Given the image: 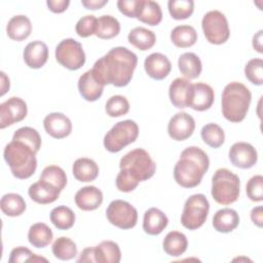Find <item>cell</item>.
<instances>
[{
    "mask_svg": "<svg viewBox=\"0 0 263 263\" xmlns=\"http://www.w3.org/2000/svg\"><path fill=\"white\" fill-rule=\"evenodd\" d=\"M137 64L136 53L126 47L117 46L100 58L93 64L92 71L105 85L123 87L130 82Z\"/></svg>",
    "mask_w": 263,
    "mask_h": 263,
    "instance_id": "1",
    "label": "cell"
},
{
    "mask_svg": "<svg viewBox=\"0 0 263 263\" xmlns=\"http://www.w3.org/2000/svg\"><path fill=\"white\" fill-rule=\"evenodd\" d=\"M209 166L210 159L206 153L198 147L190 146L182 151L174 167V178L180 186L193 188L200 184Z\"/></svg>",
    "mask_w": 263,
    "mask_h": 263,
    "instance_id": "2",
    "label": "cell"
},
{
    "mask_svg": "<svg viewBox=\"0 0 263 263\" xmlns=\"http://www.w3.org/2000/svg\"><path fill=\"white\" fill-rule=\"evenodd\" d=\"M252 101L250 89L242 83L232 81L222 92V114L230 122H240L245 119Z\"/></svg>",
    "mask_w": 263,
    "mask_h": 263,
    "instance_id": "3",
    "label": "cell"
},
{
    "mask_svg": "<svg viewBox=\"0 0 263 263\" xmlns=\"http://www.w3.org/2000/svg\"><path fill=\"white\" fill-rule=\"evenodd\" d=\"M36 152L21 141L12 140L9 142L3 152L5 161L10 167L12 175L17 179H28L36 171L37 159Z\"/></svg>",
    "mask_w": 263,
    "mask_h": 263,
    "instance_id": "4",
    "label": "cell"
},
{
    "mask_svg": "<svg viewBox=\"0 0 263 263\" xmlns=\"http://www.w3.org/2000/svg\"><path fill=\"white\" fill-rule=\"evenodd\" d=\"M239 178L227 168H219L212 178L213 198L220 204L228 205L235 202L239 196Z\"/></svg>",
    "mask_w": 263,
    "mask_h": 263,
    "instance_id": "5",
    "label": "cell"
},
{
    "mask_svg": "<svg viewBox=\"0 0 263 263\" xmlns=\"http://www.w3.org/2000/svg\"><path fill=\"white\" fill-rule=\"evenodd\" d=\"M119 167L120 170L127 171L139 182H142L150 179L154 175L156 163L146 150L136 148L121 157Z\"/></svg>",
    "mask_w": 263,
    "mask_h": 263,
    "instance_id": "6",
    "label": "cell"
},
{
    "mask_svg": "<svg viewBox=\"0 0 263 263\" xmlns=\"http://www.w3.org/2000/svg\"><path fill=\"white\" fill-rule=\"evenodd\" d=\"M139 136L138 124L130 119L115 123L104 137V147L112 153L121 151L125 146L134 143Z\"/></svg>",
    "mask_w": 263,
    "mask_h": 263,
    "instance_id": "7",
    "label": "cell"
},
{
    "mask_svg": "<svg viewBox=\"0 0 263 263\" xmlns=\"http://www.w3.org/2000/svg\"><path fill=\"white\" fill-rule=\"evenodd\" d=\"M210 211L208 198L201 194H193L187 198L181 215L182 225L189 229L195 230L203 225Z\"/></svg>",
    "mask_w": 263,
    "mask_h": 263,
    "instance_id": "8",
    "label": "cell"
},
{
    "mask_svg": "<svg viewBox=\"0 0 263 263\" xmlns=\"http://www.w3.org/2000/svg\"><path fill=\"white\" fill-rule=\"evenodd\" d=\"M201 27L206 40L212 44L225 43L230 35L226 16L219 10L208 11L201 21Z\"/></svg>",
    "mask_w": 263,
    "mask_h": 263,
    "instance_id": "9",
    "label": "cell"
},
{
    "mask_svg": "<svg viewBox=\"0 0 263 263\" xmlns=\"http://www.w3.org/2000/svg\"><path fill=\"white\" fill-rule=\"evenodd\" d=\"M55 60L69 70H78L85 63V53L82 45L73 38L62 40L55 47Z\"/></svg>",
    "mask_w": 263,
    "mask_h": 263,
    "instance_id": "10",
    "label": "cell"
},
{
    "mask_svg": "<svg viewBox=\"0 0 263 263\" xmlns=\"http://www.w3.org/2000/svg\"><path fill=\"white\" fill-rule=\"evenodd\" d=\"M106 216L112 225L120 229H130L136 226L138 221L136 208L121 199H115L109 203L106 210Z\"/></svg>",
    "mask_w": 263,
    "mask_h": 263,
    "instance_id": "11",
    "label": "cell"
},
{
    "mask_svg": "<svg viewBox=\"0 0 263 263\" xmlns=\"http://www.w3.org/2000/svg\"><path fill=\"white\" fill-rule=\"evenodd\" d=\"M28 113L26 102L18 97H11L0 104V128H5L22 121Z\"/></svg>",
    "mask_w": 263,
    "mask_h": 263,
    "instance_id": "12",
    "label": "cell"
},
{
    "mask_svg": "<svg viewBox=\"0 0 263 263\" xmlns=\"http://www.w3.org/2000/svg\"><path fill=\"white\" fill-rule=\"evenodd\" d=\"M195 129L194 118L186 112L176 113L168 121L167 133L175 141H184L192 136Z\"/></svg>",
    "mask_w": 263,
    "mask_h": 263,
    "instance_id": "13",
    "label": "cell"
},
{
    "mask_svg": "<svg viewBox=\"0 0 263 263\" xmlns=\"http://www.w3.org/2000/svg\"><path fill=\"white\" fill-rule=\"evenodd\" d=\"M230 162L239 168L253 167L258 160V153L256 149L249 143L237 142L229 149Z\"/></svg>",
    "mask_w": 263,
    "mask_h": 263,
    "instance_id": "14",
    "label": "cell"
},
{
    "mask_svg": "<svg viewBox=\"0 0 263 263\" xmlns=\"http://www.w3.org/2000/svg\"><path fill=\"white\" fill-rule=\"evenodd\" d=\"M214 100V89L206 83L197 82L192 84L188 107L195 111H205L212 107Z\"/></svg>",
    "mask_w": 263,
    "mask_h": 263,
    "instance_id": "15",
    "label": "cell"
},
{
    "mask_svg": "<svg viewBox=\"0 0 263 263\" xmlns=\"http://www.w3.org/2000/svg\"><path fill=\"white\" fill-rule=\"evenodd\" d=\"M105 84L98 78L92 69L84 72L78 80V90L81 97L88 101L95 102L101 98Z\"/></svg>",
    "mask_w": 263,
    "mask_h": 263,
    "instance_id": "16",
    "label": "cell"
},
{
    "mask_svg": "<svg viewBox=\"0 0 263 263\" xmlns=\"http://www.w3.org/2000/svg\"><path fill=\"white\" fill-rule=\"evenodd\" d=\"M45 132L54 139L68 137L72 132L71 120L63 113L52 112L43 119Z\"/></svg>",
    "mask_w": 263,
    "mask_h": 263,
    "instance_id": "17",
    "label": "cell"
},
{
    "mask_svg": "<svg viewBox=\"0 0 263 263\" xmlns=\"http://www.w3.org/2000/svg\"><path fill=\"white\" fill-rule=\"evenodd\" d=\"M144 68L149 77L155 80H162L170 74L172 64L166 55L160 52H153L145 59Z\"/></svg>",
    "mask_w": 263,
    "mask_h": 263,
    "instance_id": "18",
    "label": "cell"
},
{
    "mask_svg": "<svg viewBox=\"0 0 263 263\" xmlns=\"http://www.w3.org/2000/svg\"><path fill=\"white\" fill-rule=\"evenodd\" d=\"M24 61L29 68L39 69L45 65L48 59V47L40 40H35L27 44L23 52Z\"/></svg>",
    "mask_w": 263,
    "mask_h": 263,
    "instance_id": "19",
    "label": "cell"
},
{
    "mask_svg": "<svg viewBox=\"0 0 263 263\" xmlns=\"http://www.w3.org/2000/svg\"><path fill=\"white\" fill-rule=\"evenodd\" d=\"M28 193L31 199L35 202L40 204H47L55 201L59 198L61 190L48 182L39 179L38 182L33 183L29 187Z\"/></svg>",
    "mask_w": 263,
    "mask_h": 263,
    "instance_id": "20",
    "label": "cell"
},
{
    "mask_svg": "<svg viewBox=\"0 0 263 263\" xmlns=\"http://www.w3.org/2000/svg\"><path fill=\"white\" fill-rule=\"evenodd\" d=\"M192 83L186 78H176L170 85L168 96L172 104L179 109L188 107V100L191 91Z\"/></svg>",
    "mask_w": 263,
    "mask_h": 263,
    "instance_id": "21",
    "label": "cell"
},
{
    "mask_svg": "<svg viewBox=\"0 0 263 263\" xmlns=\"http://www.w3.org/2000/svg\"><path fill=\"white\" fill-rule=\"evenodd\" d=\"M103 202V193L96 186H85L75 194V203L82 211L97 210Z\"/></svg>",
    "mask_w": 263,
    "mask_h": 263,
    "instance_id": "22",
    "label": "cell"
},
{
    "mask_svg": "<svg viewBox=\"0 0 263 263\" xmlns=\"http://www.w3.org/2000/svg\"><path fill=\"white\" fill-rule=\"evenodd\" d=\"M168 219L157 208H150L144 214L143 229L149 235H158L167 226Z\"/></svg>",
    "mask_w": 263,
    "mask_h": 263,
    "instance_id": "23",
    "label": "cell"
},
{
    "mask_svg": "<svg viewBox=\"0 0 263 263\" xmlns=\"http://www.w3.org/2000/svg\"><path fill=\"white\" fill-rule=\"evenodd\" d=\"M239 224V216L235 210L225 208L216 212L213 217V227L218 232L228 233Z\"/></svg>",
    "mask_w": 263,
    "mask_h": 263,
    "instance_id": "24",
    "label": "cell"
},
{
    "mask_svg": "<svg viewBox=\"0 0 263 263\" xmlns=\"http://www.w3.org/2000/svg\"><path fill=\"white\" fill-rule=\"evenodd\" d=\"M32 32V24L28 16L18 14L12 16L6 26V33L12 40L22 41L27 39Z\"/></svg>",
    "mask_w": 263,
    "mask_h": 263,
    "instance_id": "25",
    "label": "cell"
},
{
    "mask_svg": "<svg viewBox=\"0 0 263 263\" xmlns=\"http://www.w3.org/2000/svg\"><path fill=\"white\" fill-rule=\"evenodd\" d=\"M72 173L76 180L80 182H90L98 177L99 166L92 159L81 157L74 161Z\"/></svg>",
    "mask_w": 263,
    "mask_h": 263,
    "instance_id": "26",
    "label": "cell"
},
{
    "mask_svg": "<svg viewBox=\"0 0 263 263\" xmlns=\"http://www.w3.org/2000/svg\"><path fill=\"white\" fill-rule=\"evenodd\" d=\"M93 255L98 263H118L121 259L119 246L112 240H104L93 247Z\"/></svg>",
    "mask_w": 263,
    "mask_h": 263,
    "instance_id": "27",
    "label": "cell"
},
{
    "mask_svg": "<svg viewBox=\"0 0 263 263\" xmlns=\"http://www.w3.org/2000/svg\"><path fill=\"white\" fill-rule=\"evenodd\" d=\"M187 247L188 240L186 235L179 231L168 232L162 241L163 251L172 257H179L183 255L186 252Z\"/></svg>",
    "mask_w": 263,
    "mask_h": 263,
    "instance_id": "28",
    "label": "cell"
},
{
    "mask_svg": "<svg viewBox=\"0 0 263 263\" xmlns=\"http://www.w3.org/2000/svg\"><path fill=\"white\" fill-rule=\"evenodd\" d=\"M178 67L180 72L188 79L199 77L202 70L201 61L194 52H185L181 54L178 60Z\"/></svg>",
    "mask_w": 263,
    "mask_h": 263,
    "instance_id": "29",
    "label": "cell"
},
{
    "mask_svg": "<svg viewBox=\"0 0 263 263\" xmlns=\"http://www.w3.org/2000/svg\"><path fill=\"white\" fill-rule=\"evenodd\" d=\"M128 42L140 50L150 49L156 41V36L153 31L144 27H136L132 29L127 36Z\"/></svg>",
    "mask_w": 263,
    "mask_h": 263,
    "instance_id": "30",
    "label": "cell"
},
{
    "mask_svg": "<svg viewBox=\"0 0 263 263\" xmlns=\"http://www.w3.org/2000/svg\"><path fill=\"white\" fill-rule=\"evenodd\" d=\"M137 18L150 26L158 25L162 20L160 5L152 0H142Z\"/></svg>",
    "mask_w": 263,
    "mask_h": 263,
    "instance_id": "31",
    "label": "cell"
},
{
    "mask_svg": "<svg viewBox=\"0 0 263 263\" xmlns=\"http://www.w3.org/2000/svg\"><path fill=\"white\" fill-rule=\"evenodd\" d=\"M171 40L177 46L186 48L192 46L197 40V33L192 26L181 25L175 27L171 32Z\"/></svg>",
    "mask_w": 263,
    "mask_h": 263,
    "instance_id": "32",
    "label": "cell"
},
{
    "mask_svg": "<svg viewBox=\"0 0 263 263\" xmlns=\"http://www.w3.org/2000/svg\"><path fill=\"white\" fill-rule=\"evenodd\" d=\"M52 231L44 223L33 224L28 232L29 242L35 248H45L52 240Z\"/></svg>",
    "mask_w": 263,
    "mask_h": 263,
    "instance_id": "33",
    "label": "cell"
},
{
    "mask_svg": "<svg viewBox=\"0 0 263 263\" xmlns=\"http://www.w3.org/2000/svg\"><path fill=\"white\" fill-rule=\"evenodd\" d=\"M120 32V24L114 16L104 14L97 21V29L95 35L101 39H111Z\"/></svg>",
    "mask_w": 263,
    "mask_h": 263,
    "instance_id": "34",
    "label": "cell"
},
{
    "mask_svg": "<svg viewBox=\"0 0 263 263\" xmlns=\"http://www.w3.org/2000/svg\"><path fill=\"white\" fill-rule=\"evenodd\" d=\"M1 211L9 217H16L22 215L26 210V202L24 198L17 193L4 194L0 200Z\"/></svg>",
    "mask_w": 263,
    "mask_h": 263,
    "instance_id": "35",
    "label": "cell"
},
{
    "mask_svg": "<svg viewBox=\"0 0 263 263\" xmlns=\"http://www.w3.org/2000/svg\"><path fill=\"white\" fill-rule=\"evenodd\" d=\"M50 221L58 229L67 230L73 227L75 223V214L70 208L59 205L51 210Z\"/></svg>",
    "mask_w": 263,
    "mask_h": 263,
    "instance_id": "36",
    "label": "cell"
},
{
    "mask_svg": "<svg viewBox=\"0 0 263 263\" xmlns=\"http://www.w3.org/2000/svg\"><path fill=\"white\" fill-rule=\"evenodd\" d=\"M51 250L54 257L60 260H71L77 255L76 243L66 236L57 238L52 243Z\"/></svg>",
    "mask_w": 263,
    "mask_h": 263,
    "instance_id": "37",
    "label": "cell"
},
{
    "mask_svg": "<svg viewBox=\"0 0 263 263\" xmlns=\"http://www.w3.org/2000/svg\"><path fill=\"white\" fill-rule=\"evenodd\" d=\"M200 136L203 142L212 148H219L225 141V134L217 123H208L202 126Z\"/></svg>",
    "mask_w": 263,
    "mask_h": 263,
    "instance_id": "38",
    "label": "cell"
},
{
    "mask_svg": "<svg viewBox=\"0 0 263 263\" xmlns=\"http://www.w3.org/2000/svg\"><path fill=\"white\" fill-rule=\"evenodd\" d=\"M12 140L21 141L31 147L36 153L39 151L41 147V138L39 133L30 126H24L15 130L13 134Z\"/></svg>",
    "mask_w": 263,
    "mask_h": 263,
    "instance_id": "39",
    "label": "cell"
},
{
    "mask_svg": "<svg viewBox=\"0 0 263 263\" xmlns=\"http://www.w3.org/2000/svg\"><path fill=\"white\" fill-rule=\"evenodd\" d=\"M40 180L48 182L57 187L59 190H63L67 185V176L64 170L58 165L46 166L40 176Z\"/></svg>",
    "mask_w": 263,
    "mask_h": 263,
    "instance_id": "40",
    "label": "cell"
},
{
    "mask_svg": "<svg viewBox=\"0 0 263 263\" xmlns=\"http://www.w3.org/2000/svg\"><path fill=\"white\" fill-rule=\"evenodd\" d=\"M167 7L173 18L185 20L193 13L194 2L192 0H170Z\"/></svg>",
    "mask_w": 263,
    "mask_h": 263,
    "instance_id": "41",
    "label": "cell"
},
{
    "mask_svg": "<svg viewBox=\"0 0 263 263\" xmlns=\"http://www.w3.org/2000/svg\"><path fill=\"white\" fill-rule=\"evenodd\" d=\"M105 110L110 117H119L125 115L129 111V103L125 97L115 95L109 98Z\"/></svg>",
    "mask_w": 263,
    "mask_h": 263,
    "instance_id": "42",
    "label": "cell"
},
{
    "mask_svg": "<svg viewBox=\"0 0 263 263\" xmlns=\"http://www.w3.org/2000/svg\"><path fill=\"white\" fill-rule=\"evenodd\" d=\"M246 77L255 85H262L263 83V60L252 59L245 66Z\"/></svg>",
    "mask_w": 263,
    "mask_h": 263,
    "instance_id": "43",
    "label": "cell"
},
{
    "mask_svg": "<svg viewBox=\"0 0 263 263\" xmlns=\"http://www.w3.org/2000/svg\"><path fill=\"white\" fill-rule=\"evenodd\" d=\"M248 197L255 202L262 201L263 199V177L261 175H256L252 177L246 187Z\"/></svg>",
    "mask_w": 263,
    "mask_h": 263,
    "instance_id": "44",
    "label": "cell"
},
{
    "mask_svg": "<svg viewBox=\"0 0 263 263\" xmlns=\"http://www.w3.org/2000/svg\"><path fill=\"white\" fill-rule=\"evenodd\" d=\"M98 18L92 14H87L82 16L76 24L75 31L80 37H88L96 33Z\"/></svg>",
    "mask_w": 263,
    "mask_h": 263,
    "instance_id": "45",
    "label": "cell"
},
{
    "mask_svg": "<svg viewBox=\"0 0 263 263\" xmlns=\"http://www.w3.org/2000/svg\"><path fill=\"white\" fill-rule=\"evenodd\" d=\"M139 181L134 178L127 171L120 170L116 177V187L121 192H130L137 188Z\"/></svg>",
    "mask_w": 263,
    "mask_h": 263,
    "instance_id": "46",
    "label": "cell"
},
{
    "mask_svg": "<svg viewBox=\"0 0 263 263\" xmlns=\"http://www.w3.org/2000/svg\"><path fill=\"white\" fill-rule=\"evenodd\" d=\"M142 0H118L117 7L121 13L128 17H137Z\"/></svg>",
    "mask_w": 263,
    "mask_h": 263,
    "instance_id": "47",
    "label": "cell"
},
{
    "mask_svg": "<svg viewBox=\"0 0 263 263\" xmlns=\"http://www.w3.org/2000/svg\"><path fill=\"white\" fill-rule=\"evenodd\" d=\"M35 254H33L26 247H16L12 249L9 255V263H20V262H30Z\"/></svg>",
    "mask_w": 263,
    "mask_h": 263,
    "instance_id": "48",
    "label": "cell"
},
{
    "mask_svg": "<svg viewBox=\"0 0 263 263\" xmlns=\"http://www.w3.org/2000/svg\"><path fill=\"white\" fill-rule=\"evenodd\" d=\"M46 4L52 12L61 13L68 8L70 1L69 0H47Z\"/></svg>",
    "mask_w": 263,
    "mask_h": 263,
    "instance_id": "49",
    "label": "cell"
},
{
    "mask_svg": "<svg viewBox=\"0 0 263 263\" xmlns=\"http://www.w3.org/2000/svg\"><path fill=\"white\" fill-rule=\"evenodd\" d=\"M107 3H108V0H82L81 1V4L86 9H92V10L100 9Z\"/></svg>",
    "mask_w": 263,
    "mask_h": 263,
    "instance_id": "50",
    "label": "cell"
},
{
    "mask_svg": "<svg viewBox=\"0 0 263 263\" xmlns=\"http://www.w3.org/2000/svg\"><path fill=\"white\" fill-rule=\"evenodd\" d=\"M251 219L254 224H256L258 227H262L263 222V213H262V206L254 208L251 212Z\"/></svg>",
    "mask_w": 263,
    "mask_h": 263,
    "instance_id": "51",
    "label": "cell"
},
{
    "mask_svg": "<svg viewBox=\"0 0 263 263\" xmlns=\"http://www.w3.org/2000/svg\"><path fill=\"white\" fill-rule=\"evenodd\" d=\"M77 262H95V255H93V247L84 249L80 257L77 259Z\"/></svg>",
    "mask_w": 263,
    "mask_h": 263,
    "instance_id": "52",
    "label": "cell"
},
{
    "mask_svg": "<svg viewBox=\"0 0 263 263\" xmlns=\"http://www.w3.org/2000/svg\"><path fill=\"white\" fill-rule=\"evenodd\" d=\"M262 34H263V31L260 30L258 31V33L256 35H254L253 37V47L260 53L263 52V49H262Z\"/></svg>",
    "mask_w": 263,
    "mask_h": 263,
    "instance_id": "53",
    "label": "cell"
},
{
    "mask_svg": "<svg viewBox=\"0 0 263 263\" xmlns=\"http://www.w3.org/2000/svg\"><path fill=\"white\" fill-rule=\"evenodd\" d=\"M1 96H3L8 89H9V86H10V83H9V78L5 75L4 72H1Z\"/></svg>",
    "mask_w": 263,
    "mask_h": 263,
    "instance_id": "54",
    "label": "cell"
}]
</instances>
